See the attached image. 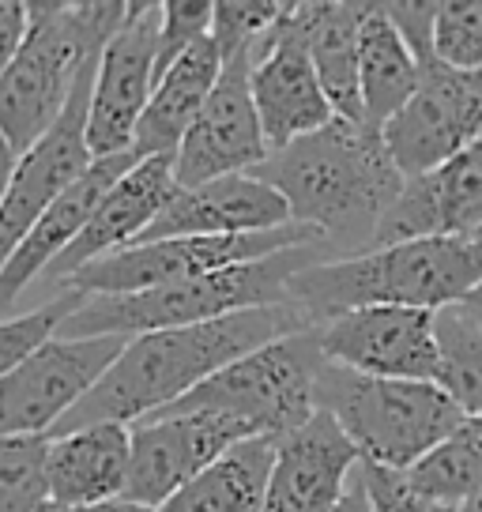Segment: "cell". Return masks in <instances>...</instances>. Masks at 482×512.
I'll return each mask as SVG.
<instances>
[{"label":"cell","mask_w":482,"mask_h":512,"mask_svg":"<svg viewBox=\"0 0 482 512\" xmlns=\"http://www.w3.org/2000/svg\"><path fill=\"white\" fill-rule=\"evenodd\" d=\"M324 351L317 328L275 339L260 351L238 358L234 366L215 373L196 392L159 415H185V411H215L241 422L253 437L283 441L302 430L321 411L317 381L324 369Z\"/></svg>","instance_id":"cell-7"},{"label":"cell","mask_w":482,"mask_h":512,"mask_svg":"<svg viewBox=\"0 0 482 512\" xmlns=\"http://www.w3.org/2000/svg\"><path fill=\"white\" fill-rule=\"evenodd\" d=\"M306 328H317V324L290 302L245 309V313L193 324V328H166V332L136 336L129 339L117 366L106 373V381L53 433H72L95 422L136 426L185 400L189 392H196L226 366H234L238 358Z\"/></svg>","instance_id":"cell-2"},{"label":"cell","mask_w":482,"mask_h":512,"mask_svg":"<svg viewBox=\"0 0 482 512\" xmlns=\"http://www.w3.org/2000/svg\"><path fill=\"white\" fill-rule=\"evenodd\" d=\"M482 287V245L475 238H415L313 264L294 279L290 302L313 324L354 309L445 313Z\"/></svg>","instance_id":"cell-3"},{"label":"cell","mask_w":482,"mask_h":512,"mask_svg":"<svg viewBox=\"0 0 482 512\" xmlns=\"http://www.w3.org/2000/svg\"><path fill=\"white\" fill-rule=\"evenodd\" d=\"M279 16H283V4H272V0H219L211 38L223 53V61L238 57L245 49H257V42L272 31Z\"/></svg>","instance_id":"cell-32"},{"label":"cell","mask_w":482,"mask_h":512,"mask_svg":"<svg viewBox=\"0 0 482 512\" xmlns=\"http://www.w3.org/2000/svg\"><path fill=\"white\" fill-rule=\"evenodd\" d=\"M129 4H31V34L16 61L0 72V140L8 174L65 113L80 72L98 57ZM4 174V177H8Z\"/></svg>","instance_id":"cell-4"},{"label":"cell","mask_w":482,"mask_h":512,"mask_svg":"<svg viewBox=\"0 0 482 512\" xmlns=\"http://www.w3.org/2000/svg\"><path fill=\"white\" fill-rule=\"evenodd\" d=\"M177 192H181V181H177L174 155L140 159L129 174L113 185L110 196L98 204L95 219L76 238V245L57 256L53 268L42 279L65 287L68 279H76L95 260H106V256L121 253V249H132L155 226L162 211L174 204Z\"/></svg>","instance_id":"cell-17"},{"label":"cell","mask_w":482,"mask_h":512,"mask_svg":"<svg viewBox=\"0 0 482 512\" xmlns=\"http://www.w3.org/2000/svg\"><path fill=\"white\" fill-rule=\"evenodd\" d=\"M362 467L354 441L328 411L275 445L264 512H336Z\"/></svg>","instance_id":"cell-18"},{"label":"cell","mask_w":482,"mask_h":512,"mask_svg":"<svg viewBox=\"0 0 482 512\" xmlns=\"http://www.w3.org/2000/svg\"><path fill=\"white\" fill-rule=\"evenodd\" d=\"M362 475H366V486H370L373 509L377 512H434V505L422 501L415 494V486L407 482V475H400V471L362 464Z\"/></svg>","instance_id":"cell-34"},{"label":"cell","mask_w":482,"mask_h":512,"mask_svg":"<svg viewBox=\"0 0 482 512\" xmlns=\"http://www.w3.org/2000/svg\"><path fill=\"white\" fill-rule=\"evenodd\" d=\"M422 501L437 509H460L482 494V418L467 415L441 445L407 471Z\"/></svg>","instance_id":"cell-27"},{"label":"cell","mask_w":482,"mask_h":512,"mask_svg":"<svg viewBox=\"0 0 482 512\" xmlns=\"http://www.w3.org/2000/svg\"><path fill=\"white\" fill-rule=\"evenodd\" d=\"M290 204L253 174L219 177L196 189H181L174 204L162 211L155 226L136 245L166 238H238L290 226Z\"/></svg>","instance_id":"cell-21"},{"label":"cell","mask_w":482,"mask_h":512,"mask_svg":"<svg viewBox=\"0 0 482 512\" xmlns=\"http://www.w3.org/2000/svg\"><path fill=\"white\" fill-rule=\"evenodd\" d=\"M460 512H482V494H479V497H471L467 505H460Z\"/></svg>","instance_id":"cell-39"},{"label":"cell","mask_w":482,"mask_h":512,"mask_svg":"<svg viewBox=\"0 0 482 512\" xmlns=\"http://www.w3.org/2000/svg\"><path fill=\"white\" fill-rule=\"evenodd\" d=\"M482 230V136L456 159L411 177L381 223L377 245L415 238H475ZM373 245V249H377Z\"/></svg>","instance_id":"cell-19"},{"label":"cell","mask_w":482,"mask_h":512,"mask_svg":"<svg viewBox=\"0 0 482 512\" xmlns=\"http://www.w3.org/2000/svg\"><path fill=\"white\" fill-rule=\"evenodd\" d=\"M434 512H460V509H437V505H434Z\"/></svg>","instance_id":"cell-40"},{"label":"cell","mask_w":482,"mask_h":512,"mask_svg":"<svg viewBox=\"0 0 482 512\" xmlns=\"http://www.w3.org/2000/svg\"><path fill=\"white\" fill-rule=\"evenodd\" d=\"M140 162L136 151H125V155H106V159H95V166L72 185L68 192H61L53 204H49L38 223L31 226V234L19 241L12 253L4 256L0 264V305L12 309L16 298L31 287L34 279L53 268V260L61 253H68L76 238H80L87 223L95 219L98 204L110 196V189L129 174L132 166Z\"/></svg>","instance_id":"cell-20"},{"label":"cell","mask_w":482,"mask_h":512,"mask_svg":"<svg viewBox=\"0 0 482 512\" xmlns=\"http://www.w3.org/2000/svg\"><path fill=\"white\" fill-rule=\"evenodd\" d=\"M475 241H479V245H482V230H479V234H475Z\"/></svg>","instance_id":"cell-41"},{"label":"cell","mask_w":482,"mask_h":512,"mask_svg":"<svg viewBox=\"0 0 482 512\" xmlns=\"http://www.w3.org/2000/svg\"><path fill=\"white\" fill-rule=\"evenodd\" d=\"M482 136V72L445 64L422 68V87L385 125V140L403 177H422L456 159Z\"/></svg>","instance_id":"cell-13"},{"label":"cell","mask_w":482,"mask_h":512,"mask_svg":"<svg viewBox=\"0 0 482 512\" xmlns=\"http://www.w3.org/2000/svg\"><path fill=\"white\" fill-rule=\"evenodd\" d=\"M460 309H464L467 317H471V324H475V328H482V287L471 290L464 302H460Z\"/></svg>","instance_id":"cell-38"},{"label":"cell","mask_w":482,"mask_h":512,"mask_svg":"<svg viewBox=\"0 0 482 512\" xmlns=\"http://www.w3.org/2000/svg\"><path fill=\"white\" fill-rule=\"evenodd\" d=\"M253 441L241 422L215 411H185V415H151L132 426V475L125 501L162 509L177 490H185L196 475L219 464L230 448Z\"/></svg>","instance_id":"cell-15"},{"label":"cell","mask_w":482,"mask_h":512,"mask_svg":"<svg viewBox=\"0 0 482 512\" xmlns=\"http://www.w3.org/2000/svg\"><path fill=\"white\" fill-rule=\"evenodd\" d=\"M317 339L332 366L388 381H441L437 313L426 309H354L317 324Z\"/></svg>","instance_id":"cell-14"},{"label":"cell","mask_w":482,"mask_h":512,"mask_svg":"<svg viewBox=\"0 0 482 512\" xmlns=\"http://www.w3.org/2000/svg\"><path fill=\"white\" fill-rule=\"evenodd\" d=\"M336 512H377V509H373V497H370V486H366V475H362V467H358L354 482L347 486V494H343V501H339Z\"/></svg>","instance_id":"cell-36"},{"label":"cell","mask_w":482,"mask_h":512,"mask_svg":"<svg viewBox=\"0 0 482 512\" xmlns=\"http://www.w3.org/2000/svg\"><path fill=\"white\" fill-rule=\"evenodd\" d=\"M31 34V4L23 0H4L0 4V72L16 61Z\"/></svg>","instance_id":"cell-35"},{"label":"cell","mask_w":482,"mask_h":512,"mask_svg":"<svg viewBox=\"0 0 482 512\" xmlns=\"http://www.w3.org/2000/svg\"><path fill=\"white\" fill-rule=\"evenodd\" d=\"M434 61L456 72H482V0L437 4Z\"/></svg>","instance_id":"cell-31"},{"label":"cell","mask_w":482,"mask_h":512,"mask_svg":"<svg viewBox=\"0 0 482 512\" xmlns=\"http://www.w3.org/2000/svg\"><path fill=\"white\" fill-rule=\"evenodd\" d=\"M46 512H155V509H144V505H132V501H106V505H49Z\"/></svg>","instance_id":"cell-37"},{"label":"cell","mask_w":482,"mask_h":512,"mask_svg":"<svg viewBox=\"0 0 482 512\" xmlns=\"http://www.w3.org/2000/svg\"><path fill=\"white\" fill-rule=\"evenodd\" d=\"M275 445L279 441L272 437L241 441L219 464L196 475L185 490H177L155 512H264L275 467Z\"/></svg>","instance_id":"cell-26"},{"label":"cell","mask_w":482,"mask_h":512,"mask_svg":"<svg viewBox=\"0 0 482 512\" xmlns=\"http://www.w3.org/2000/svg\"><path fill=\"white\" fill-rule=\"evenodd\" d=\"M441 339V388L464 407L467 415L482 418V328L471 324L460 305L437 313Z\"/></svg>","instance_id":"cell-29"},{"label":"cell","mask_w":482,"mask_h":512,"mask_svg":"<svg viewBox=\"0 0 482 512\" xmlns=\"http://www.w3.org/2000/svg\"><path fill=\"white\" fill-rule=\"evenodd\" d=\"M317 403L343 426L362 464L400 475L422 464L467 418L441 384L366 377L332 362L321 369Z\"/></svg>","instance_id":"cell-6"},{"label":"cell","mask_w":482,"mask_h":512,"mask_svg":"<svg viewBox=\"0 0 482 512\" xmlns=\"http://www.w3.org/2000/svg\"><path fill=\"white\" fill-rule=\"evenodd\" d=\"M422 87V61L385 4H370L362 23V110L366 125L385 128Z\"/></svg>","instance_id":"cell-25"},{"label":"cell","mask_w":482,"mask_h":512,"mask_svg":"<svg viewBox=\"0 0 482 512\" xmlns=\"http://www.w3.org/2000/svg\"><path fill=\"white\" fill-rule=\"evenodd\" d=\"M215 27V4L208 0H166L162 4V46H159V76L170 64L208 38Z\"/></svg>","instance_id":"cell-33"},{"label":"cell","mask_w":482,"mask_h":512,"mask_svg":"<svg viewBox=\"0 0 482 512\" xmlns=\"http://www.w3.org/2000/svg\"><path fill=\"white\" fill-rule=\"evenodd\" d=\"M102 53L87 61L80 83L68 98L65 113L53 121L46 136L16 162V170L4 177V200H0V245L4 256L31 234L38 215L80 181L95 166L91 151V106H95V80Z\"/></svg>","instance_id":"cell-10"},{"label":"cell","mask_w":482,"mask_h":512,"mask_svg":"<svg viewBox=\"0 0 482 512\" xmlns=\"http://www.w3.org/2000/svg\"><path fill=\"white\" fill-rule=\"evenodd\" d=\"M298 245H324V238L313 226L290 223L279 230H264V234H238V238L147 241V245L121 249L106 260H95L76 279H68L65 287H80L83 294H144V290L200 279L211 272H226L238 264L268 260Z\"/></svg>","instance_id":"cell-8"},{"label":"cell","mask_w":482,"mask_h":512,"mask_svg":"<svg viewBox=\"0 0 482 512\" xmlns=\"http://www.w3.org/2000/svg\"><path fill=\"white\" fill-rule=\"evenodd\" d=\"M49 441L53 433H8L0 441V512H46L53 505Z\"/></svg>","instance_id":"cell-28"},{"label":"cell","mask_w":482,"mask_h":512,"mask_svg":"<svg viewBox=\"0 0 482 512\" xmlns=\"http://www.w3.org/2000/svg\"><path fill=\"white\" fill-rule=\"evenodd\" d=\"M253 177L268 181L290 204L294 223L313 226L339 256L377 245L381 223L407 185L388 151L385 128L343 117L272 151Z\"/></svg>","instance_id":"cell-1"},{"label":"cell","mask_w":482,"mask_h":512,"mask_svg":"<svg viewBox=\"0 0 482 512\" xmlns=\"http://www.w3.org/2000/svg\"><path fill=\"white\" fill-rule=\"evenodd\" d=\"M83 302L87 294L80 287H61V294H53L46 305H38L31 313H8L0 324V377L23 366L46 343L61 339L57 332H65V324L80 313Z\"/></svg>","instance_id":"cell-30"},{"label":"cell","mask_w":482,"mask_h":512,"mask_svg":"<svg viewBox=\"0 0 482 512\" xmlns=\"http://www.w3.org/2000/svg\"><path fill=\"white\" fill-rule=\"evenodd\" d=\"M253 98L272 151L336 121L309 53V4H283V16L253 49Z\"/></svg>","instance_id":"cell-11"},{"label":"cell","mask_w":482,"mask_h":512,"mask_svg":"<svg viewBox=\"0 0 482 512\" xmlns=\"http://www.w3.org/2000/svg\"><path fill=\"white\" fill-rule=\"evenodd\" d=\"M125 336L53 339L23 366L0 377V430L53 433L125 354Z\"/></svg>","instance_id":"cell-9"},{"label":"cell","mask_w":482,"mask_h":512,"mask_svg":"<svg viewBox=\"0 0 482 512\" xmlns=\"http://www.w3.org/2000/svg\"><path fill=\"white\" fill-rule=\"evenodd\" d=\"M132 426L95 422L49 441L53 505H106L129 494Z\"/></svg>","instance_id":"cell-22"},{"label":"cell","mask_w":482,"mask_h":512,"mask_svg":"<svg viewBox=\"0 0 482 512\" xmlns=\"http://www.w3.org/2000/svg\"><path fill=\"white\" fill-rule=\"evenodd\" d=\"M272 155L253 98V49L230 57L223 80L196 117L193 132L177 147V181L181 189H196L219 177L253 174Z\"/></svg>","instance_id":"cell-16"},{"label":"cell","mask_w":482,"mask_h":512,"mask_svg":"<svg viewBox=\"0 0 482 512\" xmlns=\"http://www.w3.org/2000/svg\"><path fill=\"white\" fill-rule=\"evenodd\" d=\"M370 4H324L309 0V53L336 117L366 121L362 110V23Z\"/></svg>","instance_id":"cell-24"},{"label":"cell","mask_w":482,"mask_h":512,"mask_svg":"<svg viewBox=\"0 0 482 512\" xmlns=\"http://www.w3.org/2000/svg\"><path fill=\"white\" fill-rule=\"evenodd\" d=\"M159 46L162 4H129L125 23L106 42L98 61L95 106H91L95 159L125 155L136 144V128L159 87Z\"/></svg>","instance_id":"cell-12"},{"label":"cell","mask_w":482,"mask_h":512,"mask_svg":"<svg viewBox=\"0 0 482 512\" xmlns=\"http://www.w3.org/2000/svg\"><path fill=\"white\" fill-rule=\"evenodd\" d=\"M332 260L328 245H298L287 253H275L268 260L238 264L226 272H211L200 279L170 283L144 294H87V302L76 317L65 324L61 336H147L166 328H193L208 320H223L245 309H268V305H290L294 279Z\"/></svg>","instance_id":"cell-5"},{"label":"cell","mask_w":482,"mask_h":512,"mask_svg":"<svg viewBox=\"0 0 482 512\" xmlns=\"http://www.w3.org/2000/svg\"><path fill=\"white\" fill-rule=\"evenodd\" d=\"M223 53L215 46V38H200L193 49H185L166 72L159 76V87L151 95L144 121L136 128V144L132 151L140 159L151 155H177V147L185 144V136L193 132L196 117L204 113L208 98L223 80Z\"/></svg>","instance_id":"cell-23"}]
</instances>
